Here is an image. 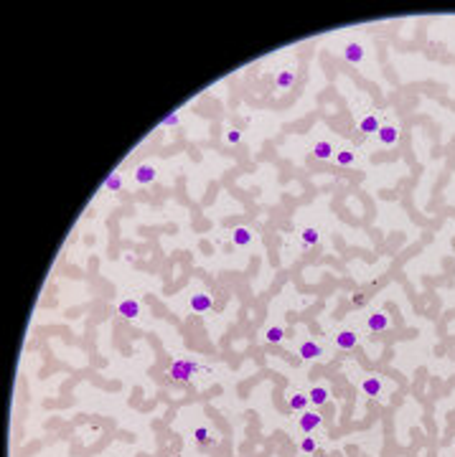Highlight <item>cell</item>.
I'll return each instance as SVG.
<instances>
[{"instance_id": "4", "label": "cell", "mask_w": 455, "mask_h": 457, "mask_svg": "<svg viewBox=\"0 0 455 457\" xmlns=\"http://www.w3.org/2000/svg\"><path fill=\"white\" fill-rule=\"evenodd\" d=\"M155 165H150V163H140L137 168H135V180L140 183V185H148V183H153L155 180Z\"/></svg>"}, {"instance_id": "9", "label": "cell", "mask_w": 455, "mask_h": 457, "mask_svg": "<svg viewBox=\"0 0 455 457\" xmlns=\"http://www.w3.org/2000/svg\"><path fill=\"white\" fill-rule=\"evenodd\" d=\"M381 376H366L364 381H361V391L366 394V396H379L381 394Z\"/></svg>"}, {"instance_id": "7", "label": "cell", "mask_w": 455, "mask_h": 457, "mask_svg": "<svg viewBox=\"0 0 455 457\" xmlns=\"http://www.w3.org/2000/svg\"><path fill=\"white\" fill-rule=\"evenodd\" d=\"M343 59H346L348 64H361V61H364V46H361V44H356V41L346 44V49H343Z\"/></svg>"}, {"instance_id": "8", "label": "cell", "mask_w": 455, "mask_h": 457, "mask_svg": "<svg viewBox=\"0 0 455 457\" xmlns=\"http://www.w3.org/2000/svg\"><path fill=\"white\" fill-rule=\"evenodd\" d=\"M366 328L374 330V333L387 330V328H389V315H387V313H374V315H369V318H366Z\"/></svg>"}, {"instance_id": "5", "label": "cell", "mask_w": 455, "mask_h": 457, "mask_svg": "<svg viewBox=\"0 0 455 457\" xmlns=\"http://www.w3.org/2000/svg\"><path fill=\"white\" fill-rule=\"evenodd\" d=\"M298 356L305 358V361H313V358H321V356H323V348H321V343H316V340H305V343H300Z\"/></svg>"}, {"instance_id": "19", "label": "cell", "mask_w": 455, "mask_h": 457, "mask_svg": "<svg viewBox=\"0 0 455 457\" xmlns=\"http://www.w3.org/2000/svg\"><path fill=\"white\" fill-rule=\"evenodd\" d=\"M293 82H295V74H293V71H280L277 79H275V87H277L280 92H285V89L293 87Z\"/></svg>"}, {"instance_id": "18", "label": "cell", "mask_w": 455, "mask_h": 457, "mask_svg": "<svg viewBox=\"0 0 455 457\" xmlns=\"http://www.w3.org/2000/svg\"><path fill=\"white\" fill-rule=\"evenodd\" d=\"M300 237H303V247H313V244H318V239H321V232H318L316 226H305Z\"/></svg>"}, {"instance_id": "17", "label": "cell", "mask_w": 455, "mask_h": 457, "mask_svg": "<svg viewBox=\"0 0 455 457\" xmlns=\"http://www.w3.org/2000/svg\"><path fill=\"white\" fill-rule=\"evenodd\" d=\"M288 404H290V409L293 411H305V406L310 404V399H308V394H290V399H288Z\"/></svg>"}, {"instance_id": "12", "label": "cell", "mask_w": 455, "mask_h": 457, "mask_svg": "<svg viewBox=\"0 0 455 457\" xmlns=\"http://www.w3.org/2000/svg\"><path fill=\"white\" fill-rule=\"evenodd\" d=\"M356 343H359V335H356L354 330H341V333L336 335V346H338L341 351H351Z\"/></svg>"}, {"instance_id": "3", "label": "cell", "mask_w": 455, "mask_h": 457, "mask_svg": "<svg viewBox=\"0 0 455 457\" xmlns=\"http://www.w3.org/2000/svg\"><path fill=\"white\" fill-rule=\"evenodd\" d=\"M376 135H379V142L387 145V147H392V145L399 142V130H397V125H381V130H379Z\"/></svg>"}, {"instance_id": "6", "label": "cell", "mask_w": 455, "mask_h": 457, "mask_svg": "<svg viewBox=\"0 0 455 457\" xmlns=\"http://www.w3.org/2000/svg\"><path fill=\"white\" fill-rule=\"evenodd\" d=\"M117 313H120L122 318H127V320H135V318L140 315V302L132 300V297H127V300H122V302L117 305Z\"/></svg>"}, {"instance_id": "13", "label": "cell", "mask_w": 455, "mask_h": 457, "mask_svg": "<svg viewBox=\"0 0 455 457\" xmlns=\"http://www.w3.org/2000/svg\"><path fill=\"white\" fill-rule=\"evenodd\" d=\"M328 396H331V391H328V386H323V384H318V386H313V389L308 391V399H310V404H316V406H323V404L328 401Z\"/></svg>"}, {"instance_id": "24", "label": "cell", "mask_w": 455, "mask_h": 457, "mask_svg": "<svg viewBox=\"0 0 455 457\" xmlns=\"http://www.w3.org/2000/svg\"><path fill=\"white\" fill-rule=\"evenodd\" d=\"M239 140H242L239 130H229V132H226V142H229V145H239Z\"/></svg>"}, {"instance_id": "16", "label": "cell", "mask_w": 455, "mask_h": 457, "mask_svg": "<svg viewBox=\"0 0 455 457\" xmlns=\"http://www.w3.org/2000/svg\"><path fill=\"white\" fill-rule=\"evenodd\" d=\"M265 340L272 343V346H280L285 340V330L280 325H270V328H265Z\"/></svg>"}, {"instance_id": "22", "label": "cell", "mask_w": 455, "mask_h": 457, "mask_svg": "<svg viewBox=\"0 0 455 457\" xmlns=\"http://www.w3.org/2000/svg\"><path fill=\"white\" fill-rule=\"evenodd\" d=\"M336 163H338V165H351V163H354V153H351V150L336 153Z\"/></svg>"}, {"instance_id": "11", "label": "cell", "mask_w": 455, "mask_h": 457, "mask_svg": "<svg viewBox=\"0 0 455 457\" xmlns=\"http://www.w3.org/2000/svg\"><path fill=\"white\" fill-rule=\"evenodd\" d=\"M211 295H206V292H198V295H191V310L193 313H206V310H211Z\"/></svg>"}, {"instance_id": "14", "label": "cell", "mask_w": 455, "mask_h": 457, "mask_svg": "<svg viewBox=\"0 0 455 457\" xmlns=\"http://www.w3.org/2000/svg\"><path fill=\"white\" fill-rule=\"evenodd\" d=\"M232 242L237 244V247H247L250 242H252V232L247 226H237L234 232H232Z\"/></svg>"}, {"instance_id": "21", "label": "cell", "mask_w": 455, "mask_h": 457, "mask_svg": "<svg viewBox=\"0 0 455 457\" xmlns=\"http://www.w3.org/2000/svg\"><path fill=\"white\" fill-rule=\"evenodd\" d=\"M316 449H318V442H316L313 437H303V439H300V452L310 454V452H316Z\"/></svg>"}, {"instance_id": "20", "label": "cell", "mask_w": 455, "mask_h": 457, "mask_svg": "<svg viewBox=\"0 0 455 457\" xmlns=\"http://www.w3.org/2000/svg\"><path fill=\"white\" fill-rule=\"evenodd\" d=\"M104 188H107V191H120V188H122V175H120V173H110L107 180H104Z\"/></svg>"}, {"instance_id": "10", "label": "cell", "mask_w": 455, "mask_h": 457, "mask_svg": "<svg viewBox=\"0 0 455 457\" xmlns=\"http://www.w3.org/2000/svg\"><path fill=\"white\" fill-rule=\"evenodd\" d=\"M359 130H361L364 135H374V132H379V130H381V120H379L376 115H366V117H361Z\"/></svg>"}, {"instance_id": "25", "label": "cell", "mask_w": 455, "mask_h": 457, "mask_svg": "<svg viewBox=\"0 0 455 457\" xmlns=\"http://www.w3.org/2000/svg\"><path fill=\"white\" fill-rule=\"evenodd\" d=\"M178 122H181V117H178V115H176V112H173V115H168V117H165V120H163V125H165V127H176V125H178Z\"/></svg>"}, {"instance_id": "2", "label": "cell", "mask_w": 455, "mask_h": 457, "mask_svg": "<svg viewBox=\"0 0 455 457\" xmlns=\"http://www.w3.org/2000/svg\"><path fill=\"white\" fill-rule=\"evenodd\" d=\"M323 424V416L318 414V411H303L300 416H298V427H300V432H305V434H310L313 429H318Z\"/></svg>"}, {"instance_id": "15", "label": "cell", "mask_w": 455, "mask_h": 457, "mask_svg": "<svg viewBox=\"0 0 455 457\" xmlns=\"http://www.w3.org/2000/svg\"><path fill=\"white\" fill-rule=\"evenodd\" d=\"M313 155H316L318 160H328V158H333V145H331L328 140H318V142L313 145Z\"/></svg>"}, {"instance_id": "1", "label": "cell", "mask_w": 455, "mask_h": 457, "mask_svg": "<svg viewBox=\"0 0 455 457\" xmlns=\"http://www.w3.org/2000/svg\"><path fill=\"white\" fill-rule=\"evenodd\" d=\"M201 366L196 363V361H188V358H178V361H173L170 363V368H168V376L173 378V381H188L196 371H198Z\"/></svg>"}, {"instance_id": "23", "label": "cell", "mask_w": 455, "mask_h": 457, "mask_svg": "<svg viewBox=\"0 0 455 457\" xmlns=\"http://www.w3.org/2000/svg\"><path fill=\"white\" fill-rule=\"evenodd\" d=\"M193 439L198 442V444H206L211 437H208V429L206 427H196V432H193Z\"/></svg>"}]
</instances>
